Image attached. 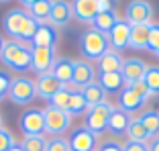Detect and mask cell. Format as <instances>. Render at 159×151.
Here are the masks:
<instances>
[{
	"label": "cell",
	"instance_id": "1",
	"mask_svg": "<svg viewBox=\"0 0 159 151\" xmlns=\"http://www.w3.org/2000/svg\"><path fill=\"white\" fill-rule=\"evenodd\" d=\"M0 62L4 63L10 71H16V74L29 71L31 63H33V43L16 41V39L4 41V49H2Z\"/></svg>",
	"mask_w": 159,
	"mask_h": 151
},
{
	"label": "cell",
	"instance_id": "2",
	"mask_svg": "<svg viewBox=\"0 0 159 151\" xmlns=\"http://www.w3.org/2000/svg\"><path fill=\"white\" fill-rule=\"evenodd\" d=\"M78 47H80V53L84 57L86 62H98L100 57L110 49V43H108V35L100 33L96 29H86L84 33L80 35L78 39Z\"/></svg>",
	"mask_w": 159,
	"mask_h": 151
},
{
	"label": "cell",
	"instance_id": "3",
	"mask_svg": "<svg viewBox=\"0 0 159 151\" xmlns=\"http://www.w3.org/2000/svg\"><path fill=\"white\" fill-rule=\"evenodd\" d=\"M43 117H45V133L53 135V137H61L63 133L71 129V114L67 110L55 108L51 104H47L43 108Z\"/></svg>",
	"mask_w": 159,
	"mask_h": 151
},
{
	"label": "cell",
	"instance_id": "4",
	"mask_svg": "<svg viewBox=\"0 0 159 151\" xmlns=\"http://www.w3.org/2000/svg\"><path fill=\"white\" fill-rule=\"evenodd\" d=\"M114 106L110 102H102V104H96V106H90L88 112L84 114L86 117V123L84 127L88 129L90 133H94L96 137H100L102 133H106L108 129V118H110V114H112Z\"/></svg>",
	"mask_w": 159,
	"mask_h": 151
},
{
	"label": "cell",
	"instance_id": "5",
	"mask_svg": "<svg viewBox=\"0 0 159 151\" xmlns=\"http://www.w3.org/2000/svg\"><path fill=\"white\" fill-rule=\"evenodd\" d=\"M37 98V86H35V80L27 78V76H19L14 78L12 84H10L8 90V100L12 104H19V106H27L33 100Z\"/></svg>",
	"mask_w": 159,
	"mask_h": 151
},
{
	"label": "cell",
	"instance_id": "6",
	"mask_svg": "<svg viewBox=\"0 0 159 151\" xmlns=\"http://www.w3.org/2000/svg\"><path fill=\"white\" fill-rule=\"evenodd\" d=\"M19 127L23 131V135H45V117L43 110L39 108H29L20 114L19 118Z\"/></svg>",
	"mask_w": 159,
	"mask_h": 151
},
{
	"label": "cell",
	"instance_id": "7",
	"mask_svg": "<svg viewBox=\"0 0 159 151\" xmlns=\"http://www.w3.org/2000/svg\"><path fill=\"white\" fill-rule=\"evenodd\" d=\"M125 19L131 25H151L153 19V6L147 0H131L126 4Z\"/></svg>",
	"mask_w": 159,
	"mask_h": 151
},
{
	"label": "cell",
	"instance_id": "8",
	"mask_svg": "<svg viewBox=\"0 0 159 151\" xmlns=\"http://www.w3.org/2000/svg\"><path fill=\"white\" fill-rule=\"evenodd\" d=\"M96 82V67L86 59H74V76H71V90H82L88 84Z\"/></svg>",
	"mask_w": 159,
	"mask_h": 151
},
{
	"label": "cell",
	"instance_id": "9",
	"mask_svg": "<svg viewBox=\"0 0 159 151\" xmlns=\"http://www.w3.org/2000/svg\"><path fill=\"white\" fill-rule=\"evenodd\" d=\"M131 27L133 25L129 23L126 19H120L114 23V27L108 31V43H110V49L120 53L122 49L129 47V41H131Z\"/></svg>",
	"mask_w": 159,
	"mask_h": 151
},
{
	"label": "cell",
	"instance_id": "10",
	"mask_svg": "<svg viewBox=\"0 0 159 151\" xmlns=\"http://www.w3.org/2000/svg\"><path fill=\"white\" fill-rule=\"evenodd\" d=\"M67 143H70V151H98V137L86 127L74 129Z\"/></svg>",
	"mask_w": 159,
	"mask_h": 151
},
{
	"label": "cell",
	"instance_id": "11",
	"mask_svg": "<svg viewBox=\"0 0 159 151\" xmlns=\"http://www.w3.org/2000/svg\"><path fill=\"white\" fill-rule=\"evenodd\" d=\"M55 59H57L55 47H37V45H33V63H31V70L37 76L47 74V71H51Z\"/></svg>",
	"mask_w": 159,
	"mask_h": 151
},
{
	"label": "cell",
	"instance_id": "12",
	"mask_svg": "<svg viewBox=\"0 0 159 151\" xmlns=\"http://www.w3.org/2000/svg\"><path fill=\"white\" fill-rule=\"evenodd\" d=\"M74 19V10H71V2L67 0H51V12H49V25L55 29L67 27Z\"/></svg>",
	"mask_w": 159,
	"mask_h": 151
},
{
	"label": "cell",
	"instance_id": "13",
	"mask_svg": "<svg viewBox=\"0 0 159 151\" xmlns=\"http://www.w3.org/2000/svg\"><path fill=\"white\" fill-rule=\"evenodd\" d=\"M35 86H37V96H39V98H43V100H47V102H49V100L59 92V90L66 88V86L61 84L51 71L39 76L37 80H35Z\"/></svg>",
	"mask_w": 159,
	"mask_h": 151
},
{
	"label": "cell",
	"instance_id": "14",
	"mask_svg": "<svg viewBox=\"0 0 159 151\" xmlns=\"http://www.w3.org/2000/svg\"><path fill=\"white\" fill-rule=\"evenodd\" d=\"M71 10H74V19H78L84 25H92L98 14V2L96 0H74Z\"/></svg>",
	"mask_w": 159,
	"mask_h": 151
},
{
	"label": "cell",
	"instance_id": "15",
	"mask_svg": "<svg viewBox=\"0 0 159 151\" xmlns=\"http://www.w3.org/2000/svg\"><path fill=\"white\" fill-rule=\"evenodd\" d=\"M131 121H133L131 114L125 112V110L118 108V106H114L112 114H110V118H108V129H106V133H110L112 137H122V135H126V129H129Z\"/></svg>",
	"mask_w": 159,
	"mask_h": 151
},
{
	"label": "cell",
	"instance_id": "16",
	"mask_svg": "<svg viewBox=\"0 0 159 151\" xmlns=\"http://www.w3.org/2000/svg\"><path fill=\"white\" fill-rule=\"evenodd\" d=\"M145 71H147V63L143 62V59H139V57H129V59H125V63H122V78H125L126 86L133 84V82H139L145 78Z\"/></svg>",
	"mask_w": 159,
	"mask_h": 151
},
{
	"label": "cell",
	"instance_id": "17",
	"mask_svg": "<svg viewBox=\"0 0 159 151\" xmlns=\"http://www.w3.org/2000/svg\"><path fill=\"white\" fill-rule=\"evenodd\" d=\"M25 19H27V10L23 8H12L4 14L2 19V29L4 33L10 35V39H19V33H20V27H23Z\"/></svg>",
	"mask_w": 159,
	"mask_h": 151
},
{
	"label": "cell",
	"instance_id": "18",
	"mask_svg": "<svg viewBox=\"0 0 159 151\" xmlns=\"http://www.w3.org/2000/svg\"><path fill=\"white\" fill-rule=\"evenodd\" d=\"M147 104V98H143V96L135 94L129 86H126L125 90H122L120 94H118V108H122L125 112H129L133 117L135 112H139L143 106Z\"/></svg>",
	"mask_w": 159,
	"mask_h": 151
},
{
	"label": "cell",
	"instance_id": "19",
	"mask_svg": "<svg viewBox=\"0 0 159 151\" xmlns=\"http://www.w3.org/2000/svg\"><path fill=\"white\" fill-rule=\"evenodd\" d=\"M122 63H125V57L118 51H114V49H108L96 62V71H98V76L100 74H114V71L122 70Z\"/></svg>",
	"mask_w": 159,
	"mask_h": 151
},
{
	"label": "cell",
	"instance_id": "20",
	"mask_svg": "<svg viewBox=\"0 0 159 151\" xmlns=\"http://www.w3.org/2000/svg\"><path fill=\"white\" fill-rule=\"evenodd\" d=\"M57 41H59V29H55L49 23L39 25L37 33L33 37V45H37V47H55Z\"/></svg>",
	"mask_w": 159,
	"mask_h": 151
},
{
	"label": "cell",
	"instance_id": "21",
	"mask_svg": "<svg viewBox=\"0 0 159 151\" xmlns=\"http://www.w3.org/2000/svg\"><path fill=\"white\" fill-rule=\"evenodd\" d=\"M51 74L55 76L63 86H70L71 76H74V59H70V57H57L53 67H51Z\"/></svg>",
	"mask_w": 159,
	"mask_h": 151
},
{
	"label": "cell",
	"instance_id": "22",
	"mask_svg": "<svg viewBox=\"0 0 159 151\" xmlns=\"http://www.w3.org/2000/svg\"><path fill=\"white\" fill-rule=\"evenodd\" d=\"M98 84L106 90V94H120L122 90L126 88V82L122 78L120 71H114V74H100L98 76Z\"/></svg>",
	"mask_w": 159,
	"mask_h": 151
},
{
	"label": "cell",
	"instance_id": "23",
	"mask_svg": "<svg viewBox=\"0 0 159 151\" xmlns=\"http://www.w3.org/2000/svg\"><path fill=\"white\" fill-rule=\"evenodd\" d=\"M149 27L151 25H133L131 27V41L129 47L137 51H145L149 43Z\"/></svg>",
	"mask_w": 159,
	"mask_h": 151
},
{
	"label": "cell",
	"instance_id": "24",
	"mask_svg": "<svg viewBox=\"0 0 159 151\" xmlns=\"http://www.w3.org/2000/svg\"><path fill=\"white\" fill-rule=\"evenodd\" d=\"M80 92H82V96H84V100H86V104H88V106H96V104L106 102V96H108L106 90L98 84V80L92 82V84H88L86 88L80 90Z\"/></svg>",
	"mask_w": 159,
	"mask_h": 151
},
{
	"label": "cell",
	"instance_id": "25",
	"mask_svg": "<svg viewBox=\"0 0 159 151\" xmlns=\"http://www.w3.org/2000/svg\"><path fill=\"white\" fill-rule=\"evenodd\" d=\"M141 121V125L145 127V131L149 133V137H157L159 135V110H145V112H141L139 117H137Z\"/></svg>",
	"mask_w": 159,
	"mask_h": 151
},
{
	"label": "cell",
	"instance_id": "26",
	"mask_svg": "<svg viewBox=\"0 0 159 151\" xmlns=\"http://www.w3.org/2000/svg\"><path fill=\"white\" fill-rule=\"evenodd\" d=\"M118 21V14L116 10H108V12H98L96 14V19H94L92 23V29H96V31H100V33L108 35V31L114 27V23Z\"/></svg>",
	"mask_w": 159,
	"mask_h": 151
},
{
	"label": "cell",
	"instance_id": "27",
	"mask_svg": "<svg viewBox=\"0 0 159 151\" xmlns=\"http://www.w3.org/2000/svg\"><path fill=\"white\" fill-rule=\"evenodd\" d=\"M49 12H51V0H39L37 4H33L27 10V14L31 19H35L39 25L49 23Z\"/></svg>",
	"mask_w": 159,
	"mask_h": 151
},
{
	"label": "cell",
	"instance_id": "28",
	"mask_svg": "<svg viewBox=\"0 0 159 151\" xmlns=\"http://www.w3.org/2000/svg\"><path fill=\"white\" fill-rule=\"evenodd\" d=\"M126 139L129 141H139V143H149L151 137H149V133L145 131V127L141 125L139 118L133 117L131 125H129V129H126Z\"/></svg>",
	"mask_w": 159,
	"mask_h": 151
},
{
	"label": "cell",
	"instance_id": "29",
	"mask_svg": "<svg viewBox=\"0 0 159 151\" xmlns=\"http://www.w3.org/2000/svg\"><path fill=\"white\" fill-rule=\"evenodd\" d=\"M88 104H86L84 96H82V92L80 90H71V98H70V106H67V112L71 114V117H82V114L88 112Z\"/></svg>",
	"mask_w": 159,
	"mask_h": 151
},
{
	"label": "cell",
	"instance_id": "30",
	"mask_svg": "<svg viewBox=\"0 0 159 151\" xmlns=\"http://www.w3.org/2000/svg\"><path fill=\"white\" fill-rule=\"evenodd\" d=\"M20 147L25 151H47V139L45 135H27L23 137Z\"/></svg>",
	"mask_w": 159,
	"mask_h": 151
},
{
	"label": "cell",
	"instance_id": "31",
	"mask_svg": "<svg viewBox=\"0 0 159 151\" xmlns=\"http://www.w3.org/2000/svg\"><path fill=\"white\" fill-rule=\"evenodd\" d=\"M143 82L147 84L151 96H159V66H147Z\"/></svg>",
	"mask_w": 159,
	"mask_h": 151
},
{
	"label": "cell",
	"instance_id": "32",
	"mask_svg": "<svg viewBox=\"0 0 159 151\" xmlns=\"http://www.w3.org/2000/svg\"><path fill=\"white\" fill-rule=\"evenodd\" d=\"M37 29H39V23L27 14V19H25L23 27H20V33H19V39H16V41L33 43V37H35V33H37Z\"/></svg>",
	"mask_w": 159,
	"mask_h": 151
},
{
	"label": "cell",
	"instance_id": "33",
	"mask_svg": "<svg viewBox=\"0 0 159 151\" xmlns=\"http://www.w3.org/2000/svg\"><path fill=\"white\" fill-rule=\"evenodd\" d=\"M70 98H71V88H70V86H66V88L59 90V92H57V94L49 100V104H51V106H55V108L67 110V106H70Z\"/></svg>",
	"mask_w": 159,
	"mask_h": 151
},
{
	"label": "cell",
	"instance_id": "34",
	"mask_svg": "<svg viewBox=\"0 0 159 151\" xmlns=\"http://www.w3.org/2000/svg\"><path fill=\"white\" fill-rule=\"evenodd\" d=\"M147 51L159 57V23H151L149 27V43H147Z\"/></svg>",
	"mask_w": 159,
	"mask_h": 151
},
{
	"label": "cell",
	"instance_id": "35",
	"mask_svg": "<svg viewBox=\"0 0 159 151\" xmlns=\"http://www.w3.org/2000/svg\"><path fill=\"white\" fill-rule=\"evenodd\" d=\"M12 76H10L8 70H0V102L4 98H8V90H10V84H12Z\"/></svg>",
	"mask_w": 159,
	"mask_h": 151
},
{
	"label": "cell",
	"instance_id": "36",
	"mask_svg": "<svg viewBox=\"0 0 159 151\" xmlns=\"http://www.w3.org/2000/svg\"><path fill=\"white\" fill-rule=\"evenodd\" d=\"M16 145L14 143V137H12V133L8 131V129H0V151H8V149H12V147Z\"/></svg>",
	"mask_w": 159,
	"mask_h": 151
},
{
	"label": "cell",
	"instance_id": "37",
	"mask_svg": "<svg viewBox=\"0 0 159 151\" xmlns=\"http://www.w3.org/2000/svg\"><path fill=\"white\" fill-rule=\"evenodd\" d=\"M47 151H70V143L66 137H53L47 141Z\"/></svg>",
	"mask_w": 159,
	"mask_h": 151
},
{
	"label": "cell",
	"instance_id": "38",
	"mask_svg": "<svg viewBox=\"0 0 159 151\" xmlns=\"http://www.w3.org/2000/svg\"><path fill=\"white\" fill-rule=\"evenodd\" d=\"M129 88L135 92V94H139V96H143V98H147L149 100V88H147V84L143 80H139V82H133V84H129Z\"/></svg>",
	"mask_w": 159,
	"mask_h": 151
},
{
	"label": "cell",
	"instance_id": "39",
	"mask_svg": "<svg viewBox=\"0 0 159 151\" xmlns=\"http://www.w3.org/2000/svg\"><path fill=\"white\" fill-rule=\"evenodd\" d=\"M122 151H149V143H139V141H126L122 145Z\"/></svg>",
	"mask_w": 159,
	"mask_h": 151
},
{
	"label": "cell",
	"instance_id": "40",
	"mask_svg": "<svg viewBox=\"0 0 159 151\" xmlns=\"http://www.w3.org/2000/svg\"><path fill=\"white\" fill-rule=\"evenodd\" d=\"M98 151H122V145L118 141H114V139H110V141H104L98 145Z\"/></svg>",
	"mask_w": 159,
	"mask_h": 151
},
{
	"label": "cell",
	"instance_id": "41",
	"mask_svg": "<svg viewBox=\"0 0 159 151\" xmlns=\"http://www.w3.org/2000/svg\"><path fill=\"white\" fill-rule=\"evenodd\" d=\"M98 2V12H108V10H114L112 8V0H96Z\"/></svg>",
	"mask_w": 159,
	"mask_h": 151
},
{
	"label": "cell",
	"instance_id": "42",
	"mask_svg": "<svg viewBox=\"0 0 159 151\" xmlns=\"http://www.w3.org/2000/svg\"><path fill=\"white\" fill-rule=\"evenodd\" d=\"M149 151H159V135L149 141Z\"/></svg>",
	"mask_w": 159,
	"mask_h": 151
},
{
	"label": "cell",
	"instance_id": "43",
	"mask_svg": "<svg viewBox=\"0 0 159 151\" xmlns=\"http://www.w3.org/2000/svg\"><path fill=\"white\" fill-rule=\"evenodd\" d=\"M19 2H20V4H23L25 6V8H31V6H33V4H37V2H39V0H19Z\"/></svg>",
	"mask_w": 159,
	"mask_h": 151
},
{
	"label": "cell",
	"instance_id": "44",
	"mask_svg": "<svg viewBox=\"0 0 159 151\" xmlns=\"http://www.w3.org/2000/svg\"><path fill=\"white\" fill-rule=\"evenodd\" d=\"M8 151H25V149H23V147H20V145H14L12 149H8Z\"/></svg>",
	"mask_w": 159,
	"mask_h": 151
},
{
	"label": "cell",
	"instance_id": "45",
	"mask_svg": "<svg viewBox=\"0 0 159 151\" xmlns=\"http://www.w3.org/2000/svg\"><path fill=\"white\" fill-rule=\"evenodd\" d=\"M2 49H4V39L0 37V55H2Z\"/></svg>",
	"mask_w": 159,
	"mask_h": 151
},
{
	"label": "cell",
	"instance_id": "46",
	"mask_svg": "<svg viewBox=\"0 0 159 151\" xmlns=\"http://www.w3.org/2000/svg\"><path fill=\"white\" fill-rule=\"evenodd\" d=\"M6 2H10V0H0V4H6Z\"/></svg>",
	"mask_w": 159,
	"mask_h": 151
},
{
	"label": "cell",
	"instance_id": "47",
	"mask_svg": "<svg viewBox=\"0 0 159 151\" xmlns=\"http://www.w3.org/2000/svg\"><path fill=\"white\" fill-rule=\"evenodd\" d=\"M0 129H2V114H0Z\"/></svg>",
	"mask_w": 159,
	"mask_h": 151
},
{
	"label": "cell",
	"instance_id": "48",
	"mask_svg": "<svg viewBox=\"0 0 159 151\" xmlns=\"http://www.w3.org/2000/svg\"><path fill=\"white\" fill-rule=\"evenodd\" d=\"M112 2H114V0H112Z\"/></svg>",
	"mask_w": 159,
	"mask_h": 151
}]
</instances>
